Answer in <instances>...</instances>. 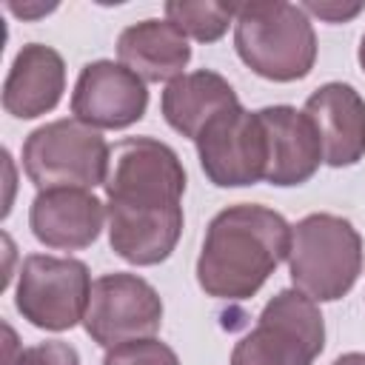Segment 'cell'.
<instances>
[{
  "label": "cell",
  "instance_id": "1",
  "mask_svg": "<svg viewBox=\"0 0 365 365\" xmlns=\"http://www.w3.org/2000/svg\"><path fill=\"white\" fill-rule=\"evenodd\" d=\"M288 248L291 225L282 214L254 202L228 205L208 222L197 282L208 297L248 299L288 259Z\"/></svg>",
  "mask_w": 365,
  "mask_h": 365
},
{
  "label": "cell",
  "instance_id": "2",
  "mask_svg": "<svg viewBox=\"0 0 365 365\" xmlns=\"http://www.w3.org/2000/svg\"><path fill=\"white\" fill-rule=\"evenodd\" d=\"M234 46L240 60L259 77L294 83L308 77L317 60V34L308 11L294 3H240Z\"/></svg>",
  "mask_w": 365,
  "mask_h": 365
},
{
  "label": "cell",
  "instance_id": "3",
  "mask_svg": "<svg viewBox=\"0 0 365 365\" xmlns=\"http://www.w3.org/2000/svg\"><path fill=\"white\" fill-rule=\"evenodd\" d=\"M288 271L297 291L314 302L345 297L362 274V237L336 214H308L291 228Z\"/></svg>",
  "mask_w": 365,
  "mask_h": 365
},
{
  "label": "cell",
  "instance_id": "4",
  "mask_svg": "<svg viewBox=\"0 0 365 365\" xmlns=\"http://www.w3.org/2000/svg\"><path fill=\"white\" fill-rule=\"evenodd\" d=\"M111 148L103 134L80 120H54L34 128L23 143L26 177L40 191L94 188L106 182Z\"/></svg>",
  "mask_w": 365,
  "mask_h": 365
},
{
  "label": "cell",
  "instance_id": "5",
  "mask_svg": "<svg viewBox=\"0 0 365 365\" xmlns=\"http://www.w3.org/2000/svg\"><path fill=\"white\" fill-rule=\"evenodd\" d=\"M322 348L325 322L317 302L297 288H285L268 299L257 328L234 345L231 365H311Z\"/></svg>",
  "mask_w": 365,
  "mask_h": 365
},
{
  "label": "cell",
  "instance_id": "6",
  "mask_svg": "<svg viewBox=\"0 0 365 365\" xmlns=\"http://www.w3.org/2000/svg\"><path fill=\"white\" fill-rule=\"evenodd\" d=\"M106 200L125 208H174L185 191V168L174 148L154 137H128L111 148Z\"/></svg>",
  "mask_w": 365,
  "mask_h": 365
},
{
  "label": "cell",
  "instance_id": "7",
  "mask_svg": "<svg viewBox=\"0 0 365 365\" xmlns=\"http://www.w3.org/2000/svg\"><path fill=\"white\" fill-rule=\"evenodd\" d=\"M91 277L86 262L71 257L29 254L20 265L14 305L34 328L68 331L86 319Z\"/></svg>",
  "mask_w": 365,
  "mask_h": 365
},
{
  "label": "cell",
  "instance_id": "8",
  "mask_svg": "<svg viewBox=\"0 0 365 365\" xmlns=\"http://www.w3.org/2000/svg\"><path fill=\"white\" fill-rule=\"evenodd\" d=\"M194 143L200 165L214 185L240 188L265 180L268 137L259 111H245L242 106L228 108L214 117Z\"/></svg>",
  "mask_w": 365,
  "mask_h": 365
},
{
  "label": "cell",
  "instance_id": "9",
  "mask_svg": "<svg viewBox=\"0 0 365 365\" xmlns=\"http://www.w3.org/2000/svg\"><path fill=\"white\" fill-rule=\"evenodd\" d=\"M163 299L137 274H103L91 285V299L86 311V334L103 345L114 348L131 339H145L160 331Z\"/></svg>",
  "mask_w": 365,
  "mask_h": 365
},
{
  "label": "cell",
  "instance_id": "10",
  "mask_svg": "<svg viewBox=\"0 0 365 365\" xmlns=\"http://www.w3.org/2000/svg\"><path fill=\"white\" fill-rule=\"evenodd\" d=\"M145 108V80H140L131 68L114 60H94L83 66L71 94L74 120L91 128H128L143 120Z\"/></svg>",
  "mask_w": 365,
  "mask_h": 365
},
{
  "label": "cell",
  "instance_id": "11",
  "mask_svg": "<svg viewBox=\"0 0 365 365\" xmlns=\"http://www.w3.org/2000/svg\"><path fill=\"white\" fill-rule=\"evenodd\" d=\"M259 120L268 137L265 180L282 188L311 180L322 163V143L311 117L291 106H268L259 108Z\"/></svg>",
  "mask_w": 365,
  "mask_h": 365
},
{
  "label": "cell",
  "instance_id": "12",
  "mask_svg": "<svg viewBox=\"0 0 365 365\" xmlns=\"http://www.w3.org/2000/svg\"><path fill=\"white\" fill-rule=\"evenodd\" d=\"M305 114L311 117L322 160L334 168L354 165L365 154V100L348 83H325L305 100Z\"/></svg>",
  "mask_w": 365,
  "mask_h": 365
},
{
  "label": "cell",
  "instance_id": "13",
  "mask_svg": "<svg viewBox=\"0 0 365 365\" xmlns=\"http://www.w3.org/2000/svg\"><path fill=\"white\" fill-rule=\"evenodd\" d=\"M106 205L83 191V188H54L40 191L29 211L31 234L48 245L63 251H80L88 248L103 228Z\"/></svg>",
  "mask_w": 365,
  "mask_h": 365
},
{
  "label": "cell",
  "instance_id": "14",
  "mask_svg": "<svg viewBox=\"0 0 365 365\" xmlns=\"http://www.w3.org/2000/svg\"><path fill=\"white\" fill-rule=\"evenodd\" d=\"M108 242L131 265H157L168 259L182 231V205L174 208H125L106 202Z\"/></svg>",
  "mask_w": 365,
  "mask_h": 365
},
{
  "label": "cell",
  "instance_id": "15",
  "mask_svg": "<svg viewBox=\"0 0 365 365\" xmlns=\"http://www.w3.org/2000/svg\"><path fill=\"white\" fill-rule=\"evenodd\" d=\"M66 91L63 57L43 43H29L17 51L3 83V108L11 117L34 120L51 111Z\"/></svg>",
  "mask_w": 365,
  "mask_h": 365
},
{
  "label": "cell",
  "instance_id": "16",
  "mask_svg": "<svg viewBox=\"0 0 365 365\" xmlns=\"http://www.w3.org/2000/svg\"><path fill=\"white\" fill-rule=\"evenodd\" d=\"M117 57L145 83L177 80L191 60L185 34L168 20H143L117 37Z\"/></svg>",
  "mask_w": 365,
  "mask_h": 365
},
{
  "label": "cell",
  "instance_id": "17",
  "mask_svg": "<svg viewBox=\"0 0 365 365\" xmlns=\"http://www.w3.org/2000/svg\"><path fill=\"white\" fill-rule=\"evenodd\" d=\"M237 106H240V97L231 88V83L222 74L208 71V68H200V71L171 80L160 100L165 123L191 140H197L200 131L214 117H220L222 111L237 108Z\"/></svg>",
  "mask_w": 365,
  "mask_h": 365
},
{
  "label": "cell",
  "instance_id": "18",
  "mask_svg": "<svg viewBox=\"0 0 365 365\" xmlns=\"http://www.w3.org/2000/svg\"><path fill=\"white\" fill-rule=\"evenodd\" d=\"M165 20L200 43H214L228 31V23L237 20V3L177 0V3H165Z\"/></svg>",
  "mask_w": 365,
  "mask_h": 365
},
{
  "label": "cell",
  "instance_id": "19",
  "mask_svg": "<svg viewBox=\"0 0 365 365\" xmlns=\"http://www.w3.org/2000/svg\"><path fill=\"white\" fill-rule=\"evenodd\" d=\"M103 365H180V359L165 342L145 336L108 348Z\"/></svg>",
  "mask_w": 365,
  "mask_h": 365
},
{
  "label": "cell",
  "instance_id": "20",
  "mask_svg": "<svg viewBox=\"0 0 365 365\" xmlns=\"http://www.w3.org/2000/svg\"><path fill=\"white\" fill-rule=\"evenodd\" d=\"M17 365H80V356L68 342L46 339V342L26 348L17 359Z\"/></svg>",
  "mask_w": 365,
  "mask_h": 365
},
{
  "label": "cell",
  "instance_id": "21",
  "mask_svg": "<svg viewBox=\"0 0 365 365\" xmlns=\"http://www.w3.org/2000/svg\"><path fill=\"white\" fill-rule=\"evenodd\" d=\"M302 9H305V11H311V14H317V17H322V20H328V23H342V20H351V17H356V14L365 9V3H354V6H334V3H305Z\"/></svg>",
  "mask_w": 365,
  "mask_h": 365
},
{
  "label": "cell",
  "instance_id": "22",
  "mask_svg": "<svg viewBox=\"0 0 365 365\" xmlns=\"http://www.w3.org/2000/svg\"><path fill=\"white\" fill-rule=\"evenodd\" d=\"M9 9H11L17 17H37V14H48L54 6H31V9H29V6H9Z\"/></svg>",
  "mask_w": 365,
  "mask_h": 365
},
{
  "label": "cell",
  "instance_id": "23",
  "mask_svg": "<svg viewBox=\"0 0 365 365\" xmlns=\"http://www.w3.org/2000/svg\"><path fill=\"white\" fill-rule=\"evenodd\" d=\"M331 365H365V356H362V354H342V356L334 359Z\"/></svg>",
  "mask_w": 365,
  "mask_h": 365
},
{
  "label": "cell",
  "instance_id": "24",
  "mask_svg": "<svg viewBox=\"0 0 365 365\" xmlns=\"http://www.w3.org/2000/svg\"><path fill=\"white\" fill-rule=\"evenodd\" d=\"M359 66H362V71H365V34H362V40H359Z\"/></svg>",
  "mask_w": 365,
  "mask_h": 365
}]
</instances>
